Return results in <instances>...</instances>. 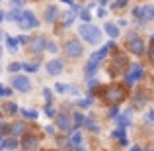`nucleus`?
Returning <instances> with one entry per match:
<instances>
[{
    "label": "nucleus",
    "mask_w": 154,
    "mask_h": 151,
    "mask_svg": "<svg viewBox=\"0 0 154 151\" xmlns=\"http://www.w3.org/2000/svg\"><path fill=\"white\" fill-rule=\"evenodd\" d=\"M80 35H82V39H86L90 45H98L100 39H102V31L98 30L96 26H92V24H84V26H80Z\"/></svg>",
    "instance_id": "obj_1"
},
{
    "label": "nucleus",
    "mask_w": 154,
    "mask_h": 151,
    "mask_svg": "<svg viewBox=\"0 0 154 151\" xmlns=\"http://www.w3.org/2000/svg\"><path fill=\"white\" fill-rule=\"evenodd\" d=\"M103 98H105V102H109V104H117V102H121L125 98V88L121 87V84H109L103 90Z\"/></svg>",
    "instance_id": "obj_2"
},
{
    "label": "nucleus",
    "mask_w": 154,
    "mask_h": 151,
    "mask_svg": "<svg viewBox=\"0 0 154 151\" xmlns=\"http://www.w3.org/2000/svg\"><path fill=\"white\" fill-rule=\"evenodd\" d=\"M20 26L23 28V30H27V28H37L39 26V22L35 20V16H33V12H23L22 16H20Z\"/></svg>",
    "instance_id": "obj_3"
},
{
    "label": "nucleus",
    "mask_w": 154,
    "mask_h": 151,
    "mask_svg": "<svg viewBox=\"0 0 154 151\" xmlns=\"http://www.w3.org/2000/svg\"><path fill=\"white\" fill-rule=\"evenodd\" d=\"M140 77H143V67H140V63H135L131 67V71L127 73V77H125V79H127V84H135Z\"/></svg>",
    "instance_id": "obj_4"
},
{
    "label": "nucleus",
    "mask_w": 154,
    "mask_h": 151,
    "mask_svg": "<svg viewBox=\"0 0 154 151\" xmlns=\"http://www.w3.org/2000/svg\"><path fill=\"white\" fill-rule=\"evenodd\" d=\"M12 87L14 88H18V90H22V92H26V90H29V80H27V77H14L12 79Z\"/></svg>",
    "instance_id": "obj_5"
},
{
    "label": "nucleus",
    "mask_w": 154,
    "mask_h": 151,
    "mask_svg": "<svg viewBox=\"0 0 154 151\" xmlns=\"http://www.w3.org/2000/svg\"><path fill=\"white\" fill-rule=\"evenodd\" d=\"M66 53L70 57H80V55H82V45H80V41L70 39V41L66 43Z\"/></svg>",
    "instance_id": "obj_6"
},
{
    "label": "nucleus",
    "mask_w": 154,
    "mask_h": 151,
    "mask_svg": "<svg viewBox=\"0 0 154 151\" xmlns=\"http://www.w3.org/2000/svg\"><path fill=\"white\" fill-rule=\"evenodd\" d=\"M129 47H131V51L137 53V55H143V53H144V43L140 41L139 38H137V39H129Z\"/></svg>",
    "instance_id": "obj_7"
},
{
    "label": "nucleus",
    "mask_w": 154,
    "mask_h": 151,
    "mask_svg": "<svg viewBox=\"0 0 154 151\" xmlns=\"http://www.w3.org/2000/svg\"><path fill=\"white\" fill-rule=\"evenodd\" d=\"M47 71L51 73V75H59L60 71H63V61H59V59H53L47 63Z\"/></svg>",
    "instance_id": "obj_8"
},
{
    "label": "nucleus",
    "mask_w": 154,
    "mask_h": 151,
    "mask_svg": "<svg viewBox=\"0 0 154 151\" xmlns=\"http://www.w3.org/2000/svg\"><path fill=\"white\" fill-rule=\"evenodd\" d=\"M45 43L47 41H45V38H43V35H35L33 39H29V45H31V49H33V51H41Z\"/></svg>",
    "instance_id": "obj_9"
},
{
    "label": "nucleus",
    "mask_w": 154,
    "mask_h": 151,
    "mask_svg": "<svg viewBox=\"0 0 154 151\" xmlns=\"http://www.w3.org/2000/svg\"><path fill=\"white\" fill-rule=\"evenodd\" d=\"M23 149L26 151H35L37 149V137L35 136H27L26 140H23Z\"/></svg>",
    "instance_id": "obj_10"
},
{
    "label": "nucleus",
    "mask_w": 154,
    "mask_h": 151,
    "mask_svg": "<svg viewBox=\"0 0 154 151\" xmlns=\"http://www.w3.org/2000/svg\"><path fill=\"white\" fill-rule=\"evenodd\" d=\"M57 126H59L60 130H68L70 128V118H68L66 114H60V116L57 118Z\"/></svg>",
    "instance_id": "obj_11"
},
{
    "label": "nucleus",
    "mask_w": 154,
    "mask_h": 151,
    "mask_svg": "<svg viewBox=\"0 0 154 151\" xmlns=\"http://www.w3.org/2000/svg\"><path fill=\"white\" fill-rule=\"evenodd\" d=\"M131 116H133L131 110H125L123 116H119V126H121V128H127V126L131 124Z\"/></svg>",
    "instance_id": "obj_12"
},
{
    "label": "nucleus",
    "mask_w": 154,
    "mask_h": 151,
    "mask_svg": "<svg viewBox=\"0 0 154 151\" xmlns=\"http://www.w3.org/2000/svg\"><path fill=\"white\" fill-rule=\"evenodd\" d=\"M140 18H143V20H152V18H154V8H152V6L140 8Z\"/></svg>",
    "instance_id": "obj_13"
},
{
    "label": "nucleus",
    "mask_w": 154,
    "mask_h": 151,
    "mask_svg": "<svg viewBox=\"0 0 154 151\" xmlns=\"http://www.w3.org/2000/svg\"><path fill=\"white\" fill-rule=\"evenodd\" d=\"M105 53H107V47H103V49H100L98 53H94V55H92V59H90V65H96V67H98V61L103 59Z\"/></svg>",
    "instance_id": "obj_14"
},
{
    "label": "nucleus",
    "mask_w": 154,
    "mask_h": 151,
    "mask_svg": "<svg viewBox=\"0 0 154 151\" xmlns=\"http://www.w3.org/2000/svg\"><path fill=\"white\" fill-rule=\"evenodd\" d=\"M105 34H107L109 38H117V35H119V28H117L115 24H105Z\"/></svg>",
    "instance_id": "obj_15"
},
{
    "label": "nucleus",
    "mask_w": 154,
    "mask_h": 151,
    "mask_svg": "<svg viewBox=\"0 0 154 151\" xmlns=\"http://www.w3.org/2000/svg\"><path fill=\"white\" fill-rule=\"evenodd\" d=\"M70 143L74 145L76 149H80V151L84 149V145H82V136H80V133H74V136L70 137Z\"/></svg>",
    "instance_id": "obj_16"
},
{
    "label": "nucleus",
    "mask_w": 154,
    "mask_h": 151,
    "mask_svg": "<svg viewBox=\"0 0 154 151\" xmlns=\"http://www.w3.org/2000/svg\"><path fill=\"white\" fill-rule=\"evenodd\" d=\"M0 147H2V149H16V147H18V141H16V140H6L4 143H0Z\"/></svg>",
    "instance_id": "obj_17"
},
{
    "label": "nucleus",
    "mask_w": 154,
    "mask_h": 151,
    "mask_svg": "<svg viewBox=\"0 0 154 151\" xmlns=\"http://www.w3.org/2000/svg\"><path fill=\"white\" fill-rule=\"evenodd\" d=\"M20 16H22V14H20L18 10H10V12L6 14V18L10 20V22H18V20H20Z\"/></svg>",
    "instance_id": "obj_18"
},
{
    "label": "nucleus",
    "mask_w": 154,
    "mask_h": 151,
    "mask_svg": "<svg viewBox=\"0 0 154 151\" xmlns=\"http://www.w3.org/2000/svg\"><path fill=\"white\" fill-rule=\"evenodd\" d=\"M55 18H57V8L49 6V8H47V22H53Z\"/></svg>",
    "instance_id": "obj_19"
},
{
    "label": "nucleus",
    "mask_w": 154,
    "mask_h": 151,
    "mask_svg": "<svg viewBox=\"0 0 154 151\" xmlns=\"http://www.w3.org/2000/svg\"><path fill=\"white\" fill-rule=\"evenodd\" d=\"M10 130H12V133H16V136H18V133H23V124H22V122H18V124H14Z\"/></svg>",
    "instance_id": "obj_20"
},
{
    "label": "nucleus",
    "mask_w": 154,
    "mask_h": 151,
    "mask_svg": "<svg viewBox=\"0 0 154 151\" xmlns=\"http://www.w3.org/2000/svg\"><path fill=\"white\" fill-rule=\"evenodd\" d=\"M113 137H121V143L127 145V140H125V132H123V128L117 130V132H113Z\"/></svg>",
    "instance_id": "obj_21"
},
{
    "label": "nucleus",
    "mask_w": 154,
    "mask_h": 151,
    "mask_svg": "<svg viewBox=\"0 0 154 151\" xmlns=\"http://www.w3.org/2000/svg\"><path fill=\"white\" fill-rule=\"evenodd\" d=\"M8 49H10V51H16V49H18V39L8 38Z\"/></svg>",
    "instance_id": "obj_22"
},
{
    "label": "nucleus",
    "mask_w": 154,
    "mask_h": 151,
    "mask_svg": "<svg viewBox=\"0 0 154 151\" xmlns=\"http://www.w3.org/2000/svg\"><path fill=\"white\" fill-rule=\"evenodd\" d=\"M22 114L26 118H31V120H33V118H37V112H35V110H27V108H23L22 110Z\"/></svg>",
    "instance_id": "obj_23"
},
{
    "label": "nucleus",
    "mask_w": 154,
    "mask_h": 151,
    "mask_svg": "<svg viewBox=\"0 0 154 151\" xmlns=\"http://www.w3.org/2000/svg\"><path fill=\"white\" fill-rule=\"evenodd\" d=\"M86 128H88V130H92V132H98V126H96V122H94V120H90V118L86 120Z\"/></svg>",
    "instance_id": "obj_24"
},
{
    "label": "nucleus",
    "mask_w": 154,
    "mask_h": 151,
    "mask_svg": "<svg viewBox=\"0 0 154 151\" xmlns=\"http://www.w3.org/2000/svg\"><path fill=\"white\" fill-rule=\"evenodd\" d=\"M125 63H127V59H125L123 55H117L115 57V67H123Z\"/></svg>",
    "instance_id": "obj_25"
},
{
    "label": "nucleus",
    "mask_w": 154,
    "mask_h": 151,
    "mask_svg": "<svg viewBox=\"0 0 154 151\" xmlns=\"http://www.w3.org/2000/svg\"><path fill=\"white\" fill-rule=\"evenodd\" d=\"M22 69H26V71H29V73H35V71H37V65H27V63H23L22 65Z\"/></svg>",
    "instance_id": "obj_26"
},
{
    "label": "nucleus",
    "mask_w": 154,
    "mask_h": 151,
    "mask_svg": "<svg viewBox=\"0 0 154 151\" xmlns=\"http://www.w3.org/2000/svg\"><path fill=\"white\" fill-rule=\"evenodd\" d=\"M22 69V63H12L10 65V73H16V71H20Z\"/></svg>",
    "instance_id": "obj_27"
},
{
    "label": "nucleus",
    "mask_w": 154,
    "mask_h": 151,
    "mask_svg": "<svg viewBox=\"0 0 154 151\" xmlns=\"http://www.w3.org/2000/svg\"><path fill=\"white\" fill-rule=\"evenodd\" d=\"M6 110H8L10 114H14L16 110H18V106H16V104H8V106H6Z\"/></svg>",
    "instance_id": "obj_28"
},
{
    "label": "nucleus",
    "mask_w": 154,
    "mask_h": 151,
    "mask_svg": "<svg viewBox=\"0 0 154 151\" xmlns=\"http://www.w3.org/2000/svg\"><path fill=\"white\" fill-rule=\"evenodd\" d=\"M45 114H47V116H55V110H53V106H47V108H45Z\"/></svg>",
    "instance_id": "obj_29"
},
{
    "label": "nucleus",
    "mask_w": 154,
    "mask_h": 151,
    "mask_svg": "<svg viewBox=\"0 0 154 151\" xmlns=\"http://www.w3.org/2000/svg\"><path fill=\"white\" fill-rule=\"evenodd\" d=\"M8 94H12V92L8 90V88H2V87H0V96H8Z\"/></svg>",
    "instance_id": "obj_30"
},
{
    "label": "nucleus",
    "mask_w": 154,
    "mask_h": 151,
    "mask_svg": "<svg viewBox=\"0 0 154 151\" xmlns=\"http://www.w3.org/2000/svg\"><path fill=\"white\" fill-rule=\"evenodd\" d=\"M55 90H57V92H64V90H66V87H64V84H57Z\"/></svg>",
    "instance_id": "obj_31"
},
{
    "label": "nucleus",
    "mask_w": 154,
    "mask_h": 151,
    "mask_svg": "<svg viewBox=\"0 0 154 151\" xmlns=\"http://www.w3.org/2000/svg\"><path fill=\"white\" fill-rule=\"evenodd\" d=\"M125 4H127V0H119V2H117V4H115V8H123V6H125Z\"/></svg>",
    "instance_id": "obj_32"
},
{
    "label": "nucleus",
    "mask_w": 154,
    "mask_h": 151,
    "mask_svg": "<svg viewBox=\"0 0 154 151\" xmlns=\"http://www.w3.org/2000/svg\"><path fill=\"white\" fill-rule=\"evenodd\" d=\"M80 122H82V116H80V114H74V124H80Z\"/></svg>",
    "instance_id": "obj_33"
},
{
    "label": "nucleus",
    "mask_w": 154,
    "mask_h": 151,
    "mask_svg": "<svg viewBox=\"0 0 154 151\" xmlns=\"http://www.w3.org/2000/svg\"><path fill=\"white\" fill-rule=\"evenodd\" d=\"M43 94H45L47 100H51V90H49V88H45V90H43Z\"/></svg>",
    "instance_id": "obj_34"
},
{
    "label": "nucleus",
    "mask_w": 154,
    "mask_h": 151,
    "mask_svg": "<svg viewBox=\"0 0 154 151\" xmlns=\"http://www.w3.org/2000/svg\"><path fill=\"white\" fill-rule=\"evenodd\" d=\"M82 18H84V20H90V12L84 10V12H82Z\"/></svg>",
    "instance_id": "obj_35"
},
{
    "label": "nucleus",
    "mask_w": 154,
    "mask_h": 151,
    "mask_svg": "<svg viewBox=\"0 0 154 151\" xmlns=\"http://www.w3.org/2000/svg\"><path fill=\"white\" fill-rule=\"evenodd\" d=\"M98 16H100V18H103V16H105V10H103V8H98Z\"/></svg>",
    "instance_id": "obj_36"
},
{
    "label": "nucleus",
    "mask_w": 154,
    "mask_h": 151,
    "mask_svg": "<svg viewBox=\"0 0 154 151\" xmlns=\"http://www.w3.org/2000/svg\"><path fill=\"white\" fill-rule=\"evenodd\" d=\"M96 84H98V80H96V79H92V80H88V87H96Z\"/></svg>",
    "instance_id": "obj_37"
},
{
    "label": "nucleus",
    "mask_w": 154,
    "mask_h": 151,
    "mask_svg": "<svg viewBox=\"0 0 154 151\" xmlns=\"http://www.w3.org/2000/svg\"><path fill=\"white\" fill-rule=\"evenodd\" d=\"M12 4H14V6H22V0H10Z\"/></svg>",
    "instance_id": "obj_38"
},
{
    "label": "nucleus",
    "mask_w": 154,
    "mask_h": 151,
    "mask_svg": "<svg viewBox=\"0 0 154 151\" xmlns=\"http://www.w3.org/2000/svg\"><path fill=\"white\" fill-rule=\"evenodd\" d=\"M49 51H53V53L57 51V45H55V43H49Z\"/></svg>",
    "instance_id": "obj_39"
},
{
    "label": "nucleus",
    "mask_w": 154,
    "mask_h": 151,
    "mask_svg": "<svg viewBox=\"0 0 154 151\" xmlns=\"http://www.w3.org/2000/svg\"><path fill=\"white\" fill-rule=\"evenodd\" d=\"M150 61L154 63V47H152V51H150Z\"/></svg>",
    "instance_id": "obj_40"
},
{
    "label": "nucleus",
    "mask_w": 154,
    "mask_h": 151,
    "mask_svg": "<svg viewBox=\"0 0 154 151\" xmlns=\"http://www.w3.org/2000/svg\"><path fill=\"white\" fill-rule=\"evenodd\" d=\"M148 118H150V120H154V112H150V114H148Z\"/></svg>",
    "instance_id": "obj_41"
},
{
    "label": "nucleus",
    "mask_w": 154,
    "mask_h": 151,
    "mask_svg": "<svg viewBox=\"0 0 154 151\" xmlns=\"http://www.w3.org/2000/svg\"><path fill=\"white\" fill-rule=\"evenodd\" d=\"M131 151H140V147H133V149H131Z\"/></svg>",
    "instance_id": "obj_42"
},
{
    "label": "nucleus",
    "mask_w": 154,
    "mask_h": 151,
    "mask_svg": "<svg viewBox=\"0 0 154 151\" xmlns=\"http://www.w3.org/2000/svg\"><path fill=\"white\" fill-rule=\"evenodd\" d=\"M100 4H107V0H100Z\"/></svg>",
    "instance_id": "obj_43"
},
{
    "label": "nucleus",
    "mask_w": 154,
    "mask_h": 151,
    "mask_svg": "<svg viewBox=\"0 0 154 151\" xmlns=\"http://www.w3.org/2000/svg\"><path fill=\"white\" fill-rule=\"evenodd\" d=\"M2 38H4V34H2V31H0V41H2Z\"/></svg>",
    "instance_id": "obj_44"
},
{
    "label": "nucleus",
    "mask_w": 154,
    "mask_h": 151,
    "mask_svg": "<svg viewBox=\"0 0 154 151\" xmlns=\"http://www.w3.org/2000/svg\"><path fill=\"white\" fill-rule=\"evenodd\" d=\"M2 18H4V14H2V12H0V20H2Z\"/></svg>",
    "instance_id": "obj_45"
},
{
    "label": "nucleus",
    "mask_w": 154,
    "mask_h": 151,
    "mask_svg": "<svg viewBox=\"0 0 154 151\" xmlns=\"http://www.w3.org/2000/svg\"><path fill=\"white\" fill-rule=\"evenodd\" d=\"M0 57H2V47H0Z\"/></svg>",
    "instance_id": "obj_46"
},
{
    "label": "nucleus",
    "mask_w": 154,
    "mask_h": 151,
    "mask_svg": "<svg viewBox=\"0 0 154 151\" xmlns=\"http://www.w3.org/2000/svg\"><path fill=\"white\" fill-rule=\"evenodd\" d=\"M150 41H152V43H154V35H152V39H150Z\"/></svg>",
    "instance_id": "obj_47"
}]
</instances>
